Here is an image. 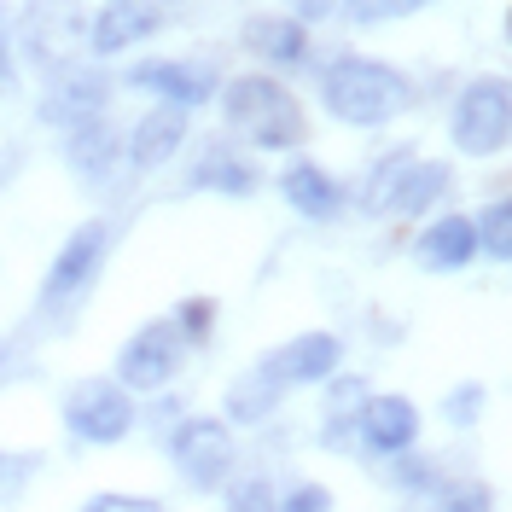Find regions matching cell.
Instances as JSON below:
<instances>
[{"instance_id": "cell-1", "label": "cell", "mask_w": 512, "mask_h": 512, "mask_svg": "<svg viewBox=\"0 0 512 512\" xmlns=\"http://www.w3.org/2000/svg\"><path fill=\"white\" fill-rule=\"evenodd\" d=\"M320 105L344 128H384L414 111V82L384 59L344 53V59H332L320 70Z\"/></svg>"}, {"instance_id": "cell-2", "label": "cell", "mask_w": 512, "mask_h": 512, "mask_svg": "<svg viewBox=\"0 0 512 512\" xmlns=\"http://www.w3.org/2000/svg\"><path fill=\"white\" fill-rule=\"evenodd\" d=\"M216 105H222V117L233 134H245L256 152H291V146H303V105L291 99V88L280 76H268V70H251V76H233L216 88Z\"/></svg>"}, {"instance_id": "cell-3", "label": "cell", "mask_w": 512, "mask_h": 512, "mask_svg": "<svg viewBox=\"0 0 512 512\" xmlns=\"http://www.w3.org/2000/svg\"><path fill=\"white\" fill-rule=\"evenodd\" d=\"M448 192H454V163L419 158L414 146H396L384 163L367 169L361 210H367V216H431Z\"/></svg>"}, {"instance_id": "cell-4", "label": "cell", "mask_w": 512, "mask_h": 512, "mask_svg": "<svg viewBox=\"0 0 512 512\" xmlns=\"http://www.w3.org/2000/svg\"><path fill=\"white\" fill-rule=\"evenodd\" d=\"M169 466L181 472L192 495H216L239 472V437L222 414H181L169 425Z\"/></svg>"}, {"instance_id": "cell-5", "label": "cell", "mask_w": 512, "mask_h": 512, "mask_svg": "<svg viewBox=\"0 0 512 512\" xmlns=\"http://www.w3.org/2000/svg\"><path fill=\"white\" fill-rule=\"evenodd\" d=\"M512 134V82L507 76H472L448 105V140L460 158H501Z\"/></svg>"}, {"instance_id": "cell-6", "label": "cell", "mask_w": 512, "mask_h": 512, "mask_svg": "<svg viewBox=\"0 0 512 512\" xmlns=\"http://www.w3.org/2000/svg\"><path fill=\"white\" fill-rule=\"evenodd\" d=\"M134 425H140V402H134V390H123L117 379L88 373V379H76L64 390V431H70L76 443L117 448V443L134 437Z\"/></svg>"}, {"instance_id": "cell-7", "label": "cell", "mask_w": 512, "mask_h": 512, "mask_svg": "<svg viewBox=\"0 0 512 512\" xmlns=\"http://www.w3.org/2000/svg\"><path fill=\"white\" fill-rule=\"evenodd\" d=\"M111 251H117V222H105V216L82 222V227H76V233L59 245V256L47 262V280H41L35 309H41V315H53V309L82 303V297H88V286L99 280V268L111 262Z\"/></svg>"}, {"instance_id": "cell-8", "label": "cell", "mask_w": 512, "mask_h": 512, "mask_svg": "<svg viewBox=\"0 0 512 512\" xmlns=\"http://www.w3.org/2000/svg\"><path fill=\"white\" fill-rule=\"evenodd\" d=\"M181 367H187V338L169 320H146V326H134L123 338L111 379L123 390H134V396H152V390H169L181 379Z\"/></svg>"}, {"instance_id": "cell-9", "label": "cell", "mask_w": 512, "mask_h": 512, "mask_svg": "<svg viewBox=\"0 0 512 512\" xmlns=\"http://www.w3.org/2000/svg\"><path fill=\"white\" fill-rule=\"evenodd\" d=\"M88 35V18H82V0H24L18 6V24H12V41L18 53L41 70H59Z\"/></svg>"}, {"instance_id": "cell-10", "label": "cell", "mask_w": 512, "mask_h": 512, "mask_svg": "<svg viewBox=\"0 0 512 512\" xmlns=\"http://www.w3.org/2000/svg\"><path fill=\"white\" fill-rule=\"evenodd\" d=\"M419 431H425V414L402 390H367L355 402V454H367V460H390V454L419 448Z\"/></svg>"}, {"instance_id": "cell-11", "label": "cell", "mask_w": 512, "mask_h": 512, "mask_svg": "<svg viewBox=\"0 0 512 512\" xmlns=\"http://www.w3.org/2000/svg\"><path fill=\"white\" fill-rule=\"evenodd\" d=\"M117 94L111 70L105 64H59L47 94L35 105V117L47 128H70V123H88V117H105V105Z\"/></svg>"}, {"instance_id": "cell-12", "label": "cell", "mask_w": 512, "mask_h": 512, "mask_svg": "<svg viewBox=\"0 0 512 512\" xmlns=\"http://www.w3.org/2000/svg\"><path fill=\"white\" fill-rule=\"evenodd\" d=\"M128 88L152 94L158 105L198 111V105H210V99H216L222 76H216V64H210V59H146V64H134V70H128Z\"/></svg>"}, {"instance_id": "cell-13", "label": "cell", "mask_w": 512, "mask_h": 512, "mask_svg": "<svg viewBox=\"0 0 512 512\" xmlns=\"http://www.w3.org/2000/svg\"><path fill=\"white\" fill-rule=\"evenodd\" d=\"M256 367L280 384V390L320 384V379H332V373L344 367V338H338V332H291L286 344H274Z\"/></svg>"}, {"instance_id": "cell-14", "label": "cell", "mask_w": 512, "mask_h": 512, "mask_svg": "<svg viewBox=\"0 0 512 512\" xmlns=\"http://www.w3.org/2000/svg\"><path fill=\"white\" fill-rule=\"evenodd\" d=\"M64 169L82 181V187H111L117 169H123V134L111 128V117H88V123H70L59 140Z\"/></svg>"}, {"instance_id": "cell-15", "label": "cell", "mask_w": 512, "mask_h": 512, "mask_svg": "<svg viewBox=\"0 0 512 512\" xmlns=\"http://www.w3.org/2000/svg\"><path fill=\"white\" fill-rule=\"evenodd\" d=\"M192 111L181 105H152V111H140L134 128L123 134V163H134L140 175H152V169H169V163L181 158V146L192 140Z\"/></svg>"}, {"instance_id": "cell-16", "label": "cell", "mask_w": 512, "mask_h": 512, "mask_svg": "<svg viewBox=\"0 0 512 512\" xmlns=\"http://www.w3.org/2000/svg\"><path fill=\"white\" fill-rule=\"evenodd\" d=\"M280 198H286L291 216H303V222H315V227L338 222L350 210V187L332 169H320L315 158H291L280 169Z\"/></svg>"}, {"instance_id": "cell-17", "label": "cell", "mask_w": 512, "mask_h": 512, "mask_svg": "<svg viewBox=\"0 0 512 512\" xmlns=\"http://www.w3.org/2000/svg\"><path fill=\"white\" fill-rule=\"evenodd\" d=\"M163 30V12L158 6H140V0H111V6H99L94 18H88V53L99 64L128 53V47H140V41H152Z\"/></svg>"}, {"instance_id": "cell-18", "label": "cell", "mask_w": 512, "mask_h": 512, "mask_svg": "<svg viewBox=\"0 0 512 512\" xmlns=\"http://www.w3.org/2000/svg\"><path fill=\"white\" fill-rule=\"evenodd\" d=\"M414 262L425 274H460L478 262V233H472V216H431V222L414 233Z\"/></svg>"}, {"instance_id": "cell-19", "label": "cell", "mask_w": 512, "mask_h": 512, "mask_svg": "<svg viewBox=\"0 0 512 512\" xmlns=\"http://www.w3.org/2000/svg\"><path fill=\"white\" fill-rule=\"evenodd\" d=\"M239 41H245V53H256L274 70H297V64L309 59V24L291 18V12H256V18H245Z\"/></svg>"}, {"instance_id": "cell-20", "label": "cell", "mask_w": 512, "mask_h": 512, "mask_svg": "<svg viewBox=\"0 0 512 512\" xmlns=\"http://www.w3.org/2000/svg\"><path fill=\"white\" fill-rule=\"evenodd\" d=\"M262 187V175H256V163H245L227 140H210V152L192 163L187 175V192H222V198H251Z\"/></svg>"}, {"instance_id": "cell-21", "label": "cell", "mask_w": 512, "mask_h": 512, "mask_svg": "<svg viewBox=\"0 0 512 512\" xmlns=\"http://www.w3.org/2000/svg\"><path fill=\"white\" fill-rule=\"evenodd\" d=\"M280 402H286V390L268 379L262 367H251V373H239L222 390V419L233 431H256V425H268V419L280 414Z\"/></svg>"}, {"instance_id": "cell-22", "label": "cell", "mask_w": 512, "mask_h": 512, "mask_svg": "<svg viewBox=\"0 0 512 512\" xmlns=\"http://www.w3.org/2000/svg\"><path fill=\"white\" fill-rule=\"evenodd\" d=\"M472 233H478V256H489V262H507L512 256V204L501 192L472 216Z\"/></svg>"}, {"instance_id": "cell-23", "label": "cell", "mask_w": 512, "mask_h": 512, "mask_svg": "<svg viewBox=\"0 0 512 512\" xmlns=\"http://www.w3.org/2000/svg\"><path fill=\"white\" fill-rule=\"evenodd\" d=\"M379 466H384V483H390V489H402V495H431V489L443 483L437 460H431V454H419V448L390 454V460H379Z\"/></svg>"}, {"instance_id": "cell-24", "label": "cell", "mask_w": 512, "mask_h": 512, "mask_svg": "<svg viewBox=\"0 0 512 512\" xmlns=\"http://www.w3.org/2000/svg\"><path fill=\"white\" fill-rule=\"evenodd\" d=\"M431 512H495V489L466 472V478H443L431 489Z\"/></svg>"}, {"instance_id": "cell-25", "label": "cell", "mask_w": 512, "mask_h": 512, "mask_svg": "<svg viewBox=\"0 0 512 512\" xmlns=\"http://www.w3.org/2000/svg\"><path fill=\"white\" fill-rule=\"evenodd\" d=\"M169 326H175L187 344H210V332H216V297H181L175 315H169Z\"/></svg>"}, {"instance_id": "cell-26", "label": "cell", "mask_w": 512, "mask_h": 512, "mask_svg": "<svg viewBox=\"0 0 512 512\" xmlns=\"http://www.w3.org/2000/svg\"><path fill=\"white\" fill-rule=\"evenodd\" d=\"M483 402H489V390H483L478 379H460L443 396V419L454 425V431H472V425L483 419Z\"/></svg>"}, {"instance_id": "cell-27", "label": "cell", "mask_w": 512, "mask_h": 512, "mask_svg": "<svg viewBox=\"0 0 512 512\" xmlns=\"http://www.w3.org/2000/svg\"><path fill=\"white\" fill-rule=\"evenodd\" d=\"M222 489H227V512H274V483L262 478V472H251V478L233 472Z\"/></svg>"}, {"instance_id": "cell-28", "label": "cell", "mask_w": 512, "mask_h": 512, "mask_svg": "<svg viewBox=\"0 0 512 512\" xmlns=\"http://www.w3.org/2000/svg\"><path fill=\"white\" fill-rule=\"evenodd\" d=\"M425 6H437V0H344L355 24H396V18H414Z\"/></svg>"}, {"instance_id": "cell-29", "label": "cell", "mask_w": 512, "mask_h": 512, "mask_svg": "<svg viewBox=\"0 0 512 512\" xmlns=\"http://www.w3.org/2000/svg\"><path fill=\"white\" fill-rule=\"evenodd\" d=\"M332 507H338L332 489L315 483V478H297V483H286V489L274 495V512H332Z\"/></svg>"}, {"instance_id": "cell-30", "label": "cell", "mask_w": 512, "mask_h": 512, "mask_svg": "<svg viewBox=\"0 0 512 512\" xmlns=\"http://www.w3.org/2000/svg\"><path fill=\"white\" fill-rule=\"evenodd\" d=\"M76 512H169L158 495H128V489H105L94 501H82Z\"/></svg>"}, {"instance_id": "cell-31", "label": "cell", "mask_w": 512, "mask_h": 512, "mask_svg": "<svg viewBox=\"0 0 512 512\" xmlns=\"http://www.w3.org/2000/svg\"><path fill=\"white\" fill-rule=\"evenodd\" d=\"M320 448H326V454H355V414H344V408H326Z\"/></svg>"}, {"instance_id": "cell-32", "label": "cell", "mask_w": 512, "mask_h": 512, "mask_svg": "<svg viewBox=\"0 0 512 512\" xmlns=\"http://www.w3.org/2000/svg\"><path fill=\"white\" fill-rule=\"evenodd\" d=\"M326 384V408H344V414H355V402L367 396V384L355 379V373H332V379H320Z\"/></svg>"}, {"instance_id": "cell-33", "label": "cell", "mask_w": 512, "mask_h": 512, "mask_svg": "<svg viewBox=\"0 0 512 512\" xmlns=\"http://www.w3.org/2000/svg\"><path fill=\"white\" fill-rule=\"evenodd\" d=\"M291 6V18H303V24H320V18H332L344 0H286Z\"/></svg>"}, {"instance_id": "cell-34", "label": "cell", "mask_w": 512, "mask_h": 512, "mask_svg": "<svg viewBox=\"0 0 512 512\" xmlns=\"http://www.w3.org/2000/svg\"><path fill=\"white\" fill-rule=\"evenodd\" d=\"M18 94V59H12V41H6V30H0V99Z\"/></svg>"}, {"instance_id": "cell-35", "label": "cell", "mask_w": 512, "mask_h": 512, "mask_svg": "<svg viewBox=\"0 0 512 512\" xmlns=\"http://www.w3.org/2000/svg\"><path fill=\"white\" fill-rule=\"evenodd\" d=\"M12 169H18V158H12V152H0V187H6V175H12Z\"/></svg>"}, {"instance_id": "cell-36", "label": "cell", "mask_w": 512, "mask_h": 512, "mask_svg": "<svg viewBox=\"0 0 512 512\" xmlns=\"http://www.w3.org/2000/svg\"><path fill=\"white\" fill-rule=\"evenodd\" d=\"M0 472H6V460H0Z\"/></svg>"}]
</instances>
